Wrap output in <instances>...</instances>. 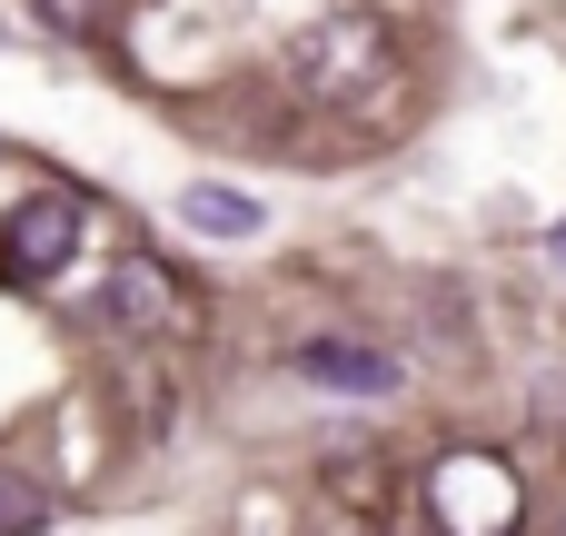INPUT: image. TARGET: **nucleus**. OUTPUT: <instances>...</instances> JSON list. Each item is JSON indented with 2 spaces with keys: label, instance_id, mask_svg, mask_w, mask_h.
<instances>
[{
  "label": "nucleus",
  "instance_id": "nucleus-1",
  "mask_svg": "<svg viewBox=\"0 0 566 536\" xmlns=\"http://www.w3.org/2000/svg\"><path fill=\"white\" fill-rule=\"evenodd\" d=\"M378 70H388V30H378L368 10H328V20H308V30L289 40V80H298L308 99H368Z\"/></svg>",
  "mask_w": 566,
  "mask_h": 536
},
{
  "label": "nucleus",
  "instance_id": "nucleus-2",
  "mask_svg": "<svg viewBox=\"0 0 566 536\" xmlns=\"http://www.w3.org/2000/svg\"><path fill=\"white\" fill-rule=\"evenodd\" d=\"M80 229H90V209H80L70 189H30V199L10 209V229H0V278H20V288L60 278L70 249H80Z\"/></svg>",
  "mask_w": 566,
  "mask_h": 536
},
{
  "label": "nucleus",
  "instance_id": "nucleus-3",
  "mask_svg": "<svg viewBox=\"0 0 566 536\" xmlns=\"http://www.w3.org/2000/svg\"><path fill=\"white\" fill-rule=\"evenodd\" d=\"M298 378L308 388H348V398H378V388H398V358L388 348H358V338H308L298 348Z\"/></svg>",
  "mask_w": 566,
  "mask_h": 536
},
{
  "label": "nucleus",
  "instance_id": "nucleus-5",
  "mask_svg": "<svg viewBox=\"0 0 566 536\" xmlns=\"http://www.w3.org/2000/svg\"><path fill=\"white\" fill-rule=\"evenodd\" d=\"M179 229H199V239H249V229H269V219H259V199H249V189L189 179V189H179Z\"/></svg>",
  "mask_w": 566,
  "mask_h": 536
},
{
  "label": "nucleus",
  "instance_id": "nucleus-6",
  "mask_svg": "<svg viewBox=\"0 0 566 536\" xmlns=\"http://www.w3.org/2000/svg\"><path fill=\"white\" fill-rule=\"evenodd\" d=\"M0 527H40V497L20 477H0Z\"/></svg>",
  "mask_w": 566,
  "mask_h": 536
},
{
  "label": "nucleus",
  "instance_id": "nucleus-8",
  "mask_svg": "<svg viewBox=\"0 0 566 536\" xmlns=\"http://www.w3.org/2000/svg\"><path fill=\"white\" fill-rule=\"evenodd\" d=\"M547 249H557V269H566V229H557V239H547Z\"/></svg>",
  "mask_w": 566,
  "mask_h": 536
},
{
  "label": "nucleus",
  "instance_id": "nucleus-7",
  "mask_svg": "<svg viewBox=\"0 0 566 536\" xmlns=\"http://www.w3.org/2000/svg\"><path fill=\"white\" fill-rule=\"evenodd\" d=\"M40 20H50V30H90V20H99V0H40Z\"/></svg>",
  "mask_w": 566,
  "mask_h": 536
},
{
  "label": "nucleus",
  "instance_id": "nucleus-4",
  "mask_svg": "<svg viewBox=\"0 0 566 536\" xmlns=\"http://www.w3.org/2000/svg\"><path fill=\"white\" fill-rule=\"evenodd\" d=\"M99 308H109V328H169L179 318V288H169L159 259H119L109 288H99Z\"/></svg>",
  "mask_w": 566,
  "mask_h": 536
}]
</instances>
